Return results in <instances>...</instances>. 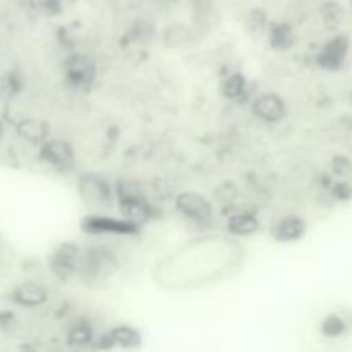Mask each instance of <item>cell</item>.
Listing matches in <instances>:
<instances>
[{
    "instance_id": "obj_18",
    "label": "cell",
    "mask_w": 352,
    "mask_h": 352,
    "mask_svg": "<svg viewBox=\"0 0 352 352\" xmlns=\"http://www.w3.org/2000/svg\"><path fill=\"white\" fill-rule=\"evenodd\" d=\"M89 339H91V332H89L88 327L85 325L76 327L74 332L71 333V342L79 344V346H81V344H86Z\"/></svg>"
},
{
    "instance_id": "obj_6",
    "label": "cell",
    "mask_w": 352,
    "mask_h": 352,
    "mask_svg": "<svg viewBox=\"0 0 352 352\" xmlns=\"http://www.w3.org/2000/svg\"><path fill=\"white\" fill-rule=\"evenodd\" d=\"M65 72H67V79L72 85L78 86V88H85L95 78V65L86 57L76 55L65 64Z\"/></svg>"
},
{
    "instance_id": "obj_17",
    "label": "cell",
    "mask_w": 352,
    "mask_h": 352,
    "mask_svg": "<svg viewBox=\"0 0 352 352\" xmlns=\"http://www.w3.org/2000/svg\"><path fill=\"white\" fill-rule=\"evenodd\" d=\"M344 330H346V325H344V322L339 316H330V318H327V322L323 323V333H327V336L330 337L340 336Z\"/></svg>"
},
{
    "instance_id": "obj_15",
    "label": "cell",
    "mask_w": 352,
    "mask_h": 352,
    "mask_svg": "<svg viewBox=\"0 0 352 352\" xmlns=\"http://www.w3.org/2000/svg\"><path fill=\"white\" fill-rule=\"evenodd\" d=\"M292 40H294V36H292L291 28L285 26V24H277V26H274V30H272L270 33L272 47L277 48V50H287L292 45Z\"/></svg>"
},
{
    "instance_id": "obj_10",
    "label": "cell",
    "mask_w": 352,
    "mask_h": 352,
    "mask_svg": "<svg viewBox=\"0 0 352 352\" xmlns=\"http://www.w3.org/2000/svg\"><path fill=\"white\" fill-rule=\"evenodd\" d=\"M306 232L305 220L299 217H287L282 222H278L274 227V237L280 243H292V241H299Z\"/></svg>"
},
{
    "instance_id": "obj_11",
    "label": "cell",
    "mask_w": 352,
    "mask_h": 352,
    "mask_svg": "<svg viewBox=\"0 0 352 352\" xmlns=\"http://www.w3.org/2000/svg\"><path fill=\"white\" fill-rule=\"evenodd\" d=\"M227 229L236 236H251V234L260 230V222L253 215H244L243 213V215L230 217L229 222H227Z\"/></svg>"
},
{
    "instance_id": "obj_13",
    "label": "cell",
    "mask_w": 352,
    "mask_h": 352,
    "mask_svg": "<svg viewBox=\"0 0 352 352\" xmlns=\"http://www.w3.org/2000/svg\"><path fill=\"white\" fill-rule=\"evenodd\" d=\"M110 340L116 346L124 347V349H131V347H138L141 342V336L138 330L131 329V327H117L110 333Z\"/></svg>"
},
{
    "instance_id": "obj_16",
    "label": "cell",
    "mask_w": 352,
    "mask_h": 352,
    "mask_svg": "<svg viewBox=\"0 0 352 352\" xmlns=\"http://www.w3.org/2000/svg\"><path fill=\"white\" fill-rule=\"evenodd\" d=\"M246 88V81L241 74H230L229 78L223 81L222 85V93L227 96V98H237L241 96V93Z\"/></svg>"
},
{
    "instance_id": "obj_7",
    "label": "cell",
    "mask_w": 352,
    "mask_h": 352,
    "mask_svg": "<svg viewBox=\"0 0 352 352\" xmlns=\"http://www.w3.org/2000/svg\"><path fill=\"white\" fill-rule=\"evenodd\" d=\"M138 223L131 220H116L110 217H89L85 222V229L89 232H116V234H133L136 232Z\"/></svg>"
},
{
    "instance_id": "obj_2",
    "label": "cell",
    "mask_w": 352,
    "mask_h": 352,
    "mask_svg": "<svg viewBox=\"0 0 352 352\" xmlns=\"http://www.w3.org/2000/svg\"><path fill=\"white\" fill-rule=\"evenodd\" d=\"M175 205L182 215L196 220V222H205L212 217V205L205 196L198 195V192H181Z\"/></svg>"
},
{
    "instance_id": "obj_3",
    "label": "cell",
    "mask_w": 352,
    "mask_h": 352,
    "mask_svg": "<svg viewBox=\"0 0 352 352\" xmlns=\"http://www.w3.org/2000/svg\"><path fill=\"white\" fill-rule=\"evenodd\" d=\"M253 113L265 122H278L285 116V105L280 96L267 93L254 100Z\"/></svg>"
},
{
    "instance_id": "obj_14",
    "label": "cell",
    "mask_w": 352,
    "mask_h": 352,
    "mask_svg": "<svg viewBox=\"0 0 352 352\" xmlns=\"http://www.w3.org/2000/svg\"><path fill=\"white\" fill-rule=\"evenodd\" d=\"M76 0H31V7L43 14H58L74 6Z\"/></svg>"
},
{
    "instance_id": "obj_12",
    "label": "cell",
    "mask_w": 352,
    "mask_h": 352,
    "mask_svg": "<svg viewBox=\"0 0 352 352\" xmlns=\"http://www.w3.org/2000/svg\"><path fill=\"white\" fill-rule=\"evenodd\" d=\"M17 131L23 138H26L28 141H33V143H40L47 138L48 134V126L43 120L38 119H26L17 126Z\"/></svg>"
},
{
    "instance_id": "obj_9",
    "label": "cell",
    "mask_w": 352,
    "mask_h": 352,
    "mask_svg": "<svg viewBox=\"0 0 352 352\" xmlns=\"http://www.w3.org/2000/svg\"><path fill=\"white\" fill-rule=\"evenodd\" d=\"M79 258V250L72 244H64L62 248H58L57 253H55L54 260H52V268H54L55 274L62 278H67L72 272L76 270V265H78Z\"/></svg>"
},
{
    "instance_id": "obj_5",
    "label": "cell",
    "mask_w": 352,
    "mask_h": 352,
    "mask_svg": "<svg viewBox=\"0 0 352 352\" xmlns=\"http://www.w3.org/2000/svg\"><path fill=\"white\" fill-rule=\"evenodd\" d=\"M41 157L45 162L57 168H71L74 165V153L72 148L64 141H47L41 146Z\"/></svg>"
},
{
    "instance_id": "obj_4",
    "label": "cell",
    "mask_w": 352,
    "mask_h": 352,
    "mask_svg": "<svg viewBox=\"0 0 352 352\" xmlns=\"http://www.w3.org/2000/svg\"><path fill=\"white\" fill-rule=\"evenodd\" d=\"M347 52H349V40L346 36H336L322 48L318 55V64L330 71L339 69L346 60Z\"/></svg>"
},
{
    "instance_id": "obj_1",
    "label": "cell",
    "mask_w": 352,
    "mask_h": 352,
    "mask_svg": "<svg viewBox=\"0 0 352 352\" xmlns=\"http://www.w3.org/2000/svg\"><path fill=\"white\" fill-rule=\"evenodd\" d=\"M79 195H81L82 201L93 208H105L112 199L107 181L96 174L82 175L79 181Z\"/></svg>"
},
{
    "instance_id": "obj_8",
    "label": "cell",
    "mask_w": 352,
    "mask_h": 352,
    "mask_svg": "<svg viewBox=\"0 0 352 352\" xmlns=\"http://www.w3.org/2000/svg\"><path fill=\"white\" fill-rule=\"evenodd\" d=\"M12 298L17 305L34 308V306H40L47 301V291L36 282H24L14 289Z\"/></svg>"
}]
</instances>
